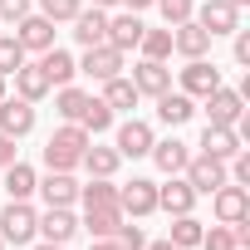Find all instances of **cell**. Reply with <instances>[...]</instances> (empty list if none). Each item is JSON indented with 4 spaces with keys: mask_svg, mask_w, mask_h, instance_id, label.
I'll use <instances>...</instances> for the list:
<instances>
[{
    "mask_svg": "<svg viewBox=\"0 0 250 250\" xmlns=\"http://www.w3.org/2000/svg\"><path fill=\"white\" fill-rule=\"evenodd\" d=\"M88 143H93V138L79 128V123H59V128L49 133V143H44V167H49V172H74Z\"/></svg>",
    "mask_w": 250,
    "mask_h": 250,
    "instance_id": "cell-1",
    "label": "cell"
},
{
    "mask_svg": "<svg viewBox=\"0 0 250 250\" xmlns=\"http://www.w3.org/2000/svg\"><path fill=\"white\" fill-rule=\"evenodd\" d=\"M40 211L30 206V201H10L5 211H0V240L5 245H35L40 240Z\"/></svg>",
    "mask_w": 250,
    "mask_h": 250,
    "instance_id": "cell-2",
    "label": "cell"
},
{
    "mask_svg": "<svg viewBox=\"0 0 250 250\" xmlns=\"http://www.w3.org/2000/svg\"><path fill=\"white\" fill-rule=\"evenodd\" d=\"M201 108H206V123H216V128H240L245 123V93L240 88H211L206 98H201Z\"/></svg>",
    "mask_w": 250,
    "mask_h": 250,
    "instance_id": "cell-3",
    "label": "cell"
},
{
    "mask_svg": "<svg viewBox=\"0 0 250 250\" xmlns=\"http://www.w3.org/2000/svg\"><path fill=\"white\" fill-rule=\"evenodd\" d=\"M182 177L191 182V191L196 196H211L216 187H226L230 177H226V162L221 157H206V152H191L187 157V167H182Z\"/></svg>",
    "mask_w": 250,
    "mask_h": 250,
    "instance_id": "cell-4",
    "label": "cell"
},
{
    "mask_svg": "<svg viewBox=\"0 0 250 250\" xmlns=\"http://www.w3.org/2000/svg\"><path fill=\"white\" fill-rule=\"evenodd\" d=\"M118 206H123V216L147 221V216L157 211V182H152V177H133V182H123V187H118Z\"/></svg>",
    "mask_w": 250,
    "mask_h": 250,
    "instance_id": "cell-5",
    "label": "cell"
},
{
    "mask_svg": "<svg viewBox=\"0 0 250 250\" xmlns=\"http://www.w3.org/2000/svg\"><path fill=\"white\" fill-rule=\"evenodd\" d=\"M152 143H157V133H152L147 118H128V123H118V128H113V147H118V157H147Z\"/></svg>",
    "mask_w": 250,
    "mask_h": 250,
    "instance_id": "cell-6",
    "label": "cell"
},
{
    "mask_svg": "<svg viewBox=\"0 0 250 250\" xmlns=\"http://www.w3.org/2000/svg\"><path fill=\"white\" fill-rule=\"evenodd\" d=\"M191 20H196L211 40H221V35H235V30H240V10L230 5V0H201Z\"/></svg>",
    "mask_w": 250,
    "mask_h": 250,
    "instance_id": "cell-7",
    "label": "cell"
},
{
    "mask_svg": "<svg viewBox=\"0 0 250 250\" xmlns=\"http://www.w3.org/2000/svg\"><path fill=\"white\" fill-rule=\"evenodd\" d=\"M211 216H216L221 226L245 221V216H250V187H235V182L216 187V191H211Z\"/></svg>",
    "mask_w": 250,
    "mask_h": 250,
    "instance_id": "cell-8",
    "label": "cell"
},
{
    "mask_svg": "<svg viewBox=\"0 0 250 250\" xmlns=\"http://www.w3.org/2000/svg\"><path fill=\"white\" fill-rule=\"evenodd\" d=\"M177 88L187 98H206L211 88H221V69L211 59H187V69H177Z\"/></svg>",
    "mask_w": 250,
    "mask_h": 250,
    "instance_id": "cell-9",
    "label": "cell"
},
{
    "mask_svg": "<svg viewBox=\"0 0 250 250\" xmlns=\"http://www.w3.org/2000/svg\"><path fill=\"white\" fill-rule=\"evenodd\" d=\"M0 133L15 138V143L30 138V133H35V103H25L20 93H15V98L5 93V98H0Z\"/></svg>",
    "mask_w": 250,
    "mask_h": 250,
    "instance_id": "cell-10",
    "label": "cell"
},
{
    "mask_svg": "<svg viewBox=\"0 0 250 250\" xmlns=\"http://www.w3.org/2000/svg\"><path fill=\"white\" fill-rule=\"evenodd\" d=\"M123 59H128V54H118L113 44H93V49H83L79 74H88L93 83H108V79H118V74H123Z\"/></svg>",
    "mask_w": 250,
    "mask_h": 250,
    "instance_id": "cell-11",
    "label": "cell"
},
{
    "mask_svg": "<svg viewBox=\"0 0 250 250\" xmlns=\"http://www.w3.org/2000/svg\"><path fill=\"white\" fill-rule=\"evenodd\" d=\"M40 240H54V245H69L74 235H79V216H74V206H44L40 211Z\"/></svg>",
    "mask_w": 250,
    "mask_h": 250,
    "instance_id": "cell-12",
    "label": "cell"
},
{
    "mask_svg": "<svg viewBox=\"0 0 250 250\" xmlns=\"http://www.w3.org/2000/svg\"><path fill=\"white\" fill-rule=\"evenodd\" d=\"M69 25H74V44H79V49L108 44V10H98V5L88 10V5H83V10H79V15L69 20Z\"/></svg>",
    "mask_w": 250,
    "mask_h": 250,
    "instance_id": "cell-13",
    "label": "cell"
},
{
    "mask_svg": "<svg viewBox=\"0 0 250 250\" xmlns=\"http://www.w3.org/2000/svg\"><path fill=\"white\" fill-rule=\"evenodd\" d=\"M15 40L25 44V54H44V49H54V20H44L40 10H30L15 25Z\"/></svg>",
    "mask_w": 250,
    "mask_h": 250,
    "instance_id": "cell-14",
    "label": "cell"
},
{
    "mask_svg": "<svg viewBox=\"0 0 250 250\" xmlns=\"http://www.w3.org/2000/svg\"><path fill=\"white\" fill-rule=\"evenodd\" d=\"M128 79H133V88H138L143 98H157V93H167V88H172V69H167L162 59H138Z\"/></svg>",
    "mask_w": 250,
    "mask_h": 250,
    "instance_id": "cell-15",
    "label": "cell"
},
{
    "mask_svg": "<svg viewBox=\"0 0 250 250\" xmlns=\"http://www.w3.org/2000/svg\"><path fill=\"white\" fill-rule=\"evenodd\" d=\"M157 211H167V216H187V211H196V191H191V182H187V177H167V182H157Z\"/></svg>",
    "mask_w": 250,
    "mask_h": 250,
    "instance_id": "cell-16",
    "label": "cell"
},
{
    "mask_svg": "<svg viewBox=\"0 0 250 250\" xmlns=\"http://www.w3.org/2000/svg\"><path fill=\"white\" fill-rule=\"evenodd\" d=\"M240 147H245V138H240L235 128H216V123H206V128H201V143H196V152L221 157V162H230Z\"/></svg>",
    "mask_w": 250,
    "mask_h": 250,
    "instance_id": "cell-17",
    "label": "cell"
},
{
    "mask_svg": "<svg viewBox=\"0 0 250 250\" xmlns=\"http://www.w3.org/2000/svg\"><path fill=\"white\" fill-rule=\"evenodd\" d=\"M172 54H182V59H206V54H211V35H206L196 20H182V25H172Z\"/></svg>",
    "mask_w": 250,
    "mask_h": 250,
    "instance_id": "cell-18",
    "label": "cell"
},
{
    "mask_svg": "<svg viewBox=\"0 0 250 250\" xmlns=\"http://www.w3.org/2000/svg\"><path fill=\"white\" fill-rule=\"evenodd\" d=\"M35 196H44V206H74L79 201V177L74 172H49L35 182Z\"/></svg>",
    "mask_w": 250,
    "mask_h": 250,
    "instance_id": "cell-19",
    "label": "cell"
},
{
    "mask_svg": "<svg viewBox=\"0 0 250 250\" xmlns=\"http://www.w3.org/2000/svg\"><path fill=\"white\" fill-rule=\"evenodd\" d=\"M143 15H133V10H123V15H108V44L118 49V54H133L138 49V40H143Z\"/></svg>",
    "mask_w": 250,
    "mask_h": 250,
    "instance_id": "cell-20",
    "label": "cell"
},
{
    "mask_svg": "<svg viewBox=\"0 0 250 250\" xmlns=\"http://www.w3.org/2000/svg\"><path fill=\"white\" fill-rule=\"evenodd\" d=\"M10 79H15V93H20L25 103H44V98L54 93V83L44 79V69H40V59H35V64L25 59V64H20V69L10 74Z\"/></svg>",
    "mask_w": 250,
    "mask_h": 250,
    "instance_id": "cell-21",
    "label": "cell"
},
{
    "mask_svg": "<svg viewBox=\"0 0 250 250\" xmlns=\"http://www.w3.org/2000/svg\"><path fill=\"white\" fill-rule=\"evenodd\" d=\"M147 157H152V167H157L162 177H182V167H187V157H191V147H187L182 138H157Z\"/></svg>",
    "mask_w": 250,
    "mask_h": 250,
    "instance_id": "cell-22",
    "label": "cell"
},
{
    "mask_svg": "<svg viewBox=\"0 0 250 250\" xmlns=\"http://www.w3.org/2000/svg\"><path fill=\"white\" fill-rule=\"evenodd\" d=\"M196 118V98H187L182 88H167L157 93V123H167V128H182V123Z\"/></svg>",
    "mask_w": 250,
    "mask_h": 250,
    "instance_id": "cell-23",
    "label": "cell"
},
{
    "mask_svg": "<svg viewBox=\"0 0 250 250\" xmlns=\"http://www.w3.org/2000/svg\"><path fill=\"white\" fill-rule=\"evenodd\" d=\"M0 182H5V196L10 201H30L35 196V182H40V172L30 167V162H10V167H0Z\"/></svg>",
    "mask_w": 250,
    "mask_h": 250,
    "instance_id": "cell-24",
    "label": "cell"
},
{
    "mask_svg": "<svg viewBox=\"0 0 250 250\" xmlns=\"http://www.w3.org/2000/svg\"><path fill=\"white\" fill-rule=\"evenodd\" d=\"M128 221L123 216V206H83V221H79V230H88L93 240H103V235H118V226Z\"/></svg>",
    "mask_w": 250,
    "mask_h": 250,
    "instance_id": "cell-25",
    "label": "cell"
},
{
    "mask_svg": "<svg viewBox=\"0 0 250 250\" xmlns=\"http://www.w3.org/2000/svg\"><path fill=\"white\" fill-rule=\"evenodd\" d=\"M40 69H44V79L59 88V83H74V74H79V59H74L69 49H59V44H54V49H44V54H40Z\"/></svg>",
    "mask_w": 250,
    "mask_h": 250,
    "instance_id": "cell-26",
    "label": "cell"
},
{
    "mask_svg": "<svg viewBox=\"0 0 250 250\" xmlns=\"http://www.w3.org/2000/svg\"><path fill=\"white\" fill-rule=\"evenodd\" d=\"M98 98H103V103H108V108H113V113H133V108H138V103H143V93H138V88H133V79H128V74H118V79H108V83H103V93H98Z\"/></svg>",
    "mask_w": 250,
    "mask_h": 250,
    "instance_id": "cell-27",
    "label": "cell"
},
{
    "mask_svg": "<svg viewBox=\"0 0 250 250\" xmlns=\"http://www.w3.org/2000/svg\"><path fill=\"white\" fill-rule=\"evenodd\" d=\"M79 167H83L88 177H118L123 157H118V147H98V143H88L83 157H79Z\"/></svg>",
    "mask_w": 250,
    "mask_h": 250,
    "instance_id": "cell-28",
    "label": "cell"
},
{
    "mask_svg": "<svg viewBox=\"0 0 250 250\" xmlns=\"http://www.w3.org/2000/svg\"><path fill=\"white\" fill-rule=\"evenodd\" d=\"M113 118H118V113H113L103 98H93V93H88V103H83V113H79V128H83L88 138H98V133H108V128H113Z\"/></svg>",
    "mask_w": 250,
    "mask_h": 250,
    "instance_id": "cell-29",
    "label": "cell"
},
{
    "mask_svg": "<svg viewBox=\"0 0 250 250\" xmlns=\"http://www.w3.org/2000/svg\"><path fill=\"white\" fill-rule=\"evenodd\" d=\"M201 221H196V211H187V216H172V230H167V240L177 245V250H196L201 245Z\"/></svg>",
    "mask_w": 250,
    "mask_h": 250,
    "instance_id": "cell-30",
    "label": "cell"
},
{
    "mask_svg": "<svg viewBox=\"0 0 250 250\" xmlns=\"http://www.w3.org/2000/svg\"><path fill=\"white\" fill-rule=\"evenodd\" d=\"M83 103H88V93H83L79 83H59V88H54V113H59L64 123H79Z\"/></svg>",
    "mask_w": 250,
    "mask_h": 250,
    "instance_id": "cell-31",
    "label": "cell"
},
{
    "mask_svg": "<svg viewBox=\"0 0 250 250\" xmlns=\"http://www.w3.org/2000/svg\"><path fill=\"white\" fill-rule=\"evenodd\" d=\"M83 206H118V182L113 177H88V187H79Z\"/></svg>",
    "mask_w": 250,
    "mask_h": 250,
    "instance_id": "cell-32",
    "label": "cell"
},
{
    "mask_svg": "<svg viewBox=\"0 0 250 250\" xmlns=\"http://www.w3.org/2000/svg\"><path fill=\"white\" fill-rule=\"evenodd\" d=\"M138 49H143V59H172V30H143V40H138Z\"/></svg>",
    "mask_w": 250,
    "mask_h": 250,
    "instance_id": "cell-33",
    "label": "cell"
},
{
    "mask_svg": "<svg viewBox=\"0 0 250 250\" xmlns=\"http://www.w3.org/2000/svg\"><path fill=\"white\" fill-rule=\"evenodd\" d=\"M25 59H30V54H25V44H20L15 35H0V74L10 79V74H15Z\"/></svg>",
    "mask_w": 250,
    "mask_h": 250,
    "instance_id": "cell-34",
    "label": "cell"
},
{
    "mask_svg": "<svg viewBox=\"0 0 250 250\" xmlns=\"http://www.w3.org/2000/svg\"><path fill=\"white\" fill-rule=\"evenodd\" d=\"M79 10H83V0H40V15L54 20V25H69Z\"/></svg>",
    "mask_w": 250,
    "mask_h": 250,
    "instance_id": "cell-35",
    "label": "cell"
},
{
    "mask_svg": "<svg viewBox=\"0 0 250 250\" xmlns=\"http://www.w3.org/2000/svg\"><path fill=\"white\" fill-rule=\"evenodd\" d=\"M196 250H240V245H235V230L216 221L211 230H201V245H196Z\"/></svg>",
    "mask_w": 250,
    "mask_h": 250,
    "instance_id": "cell-36",
    "label": "cell"
},
{
    "mask_svg": "<svg viewBox=\"0 0 250 250\" xmlns=\"http://www.w3.org/2000/svg\"><path fill=\"white\" fill-rule=\"evenodd\" d=\"M152 5L162 10V20H167V30L172 25H182V20H191L196 15V0H152Z\"/></svg>",
    "mask_w": 250,
    "mask_h": 250,
    "instance_id": "cell-37",
    "label": "cell"
},
{
    "mask_svg": "<svg viewBox=\"0 0 250 250\" xmlns=\"http://www.w3.org/2000/svg\"><path fill=\"white\" fill-rule=\"evenodd\" d=\"M113 240H118L123 250H143V245H147V235H143V226H138L133 216L123 221V226H118V235H113Z\"/></svg>",
    "mask_w": 250,
    "mask_h": 250,
    "instance_id": "cell-38",
    "label": "cell"
},
{
    "mask_svg": "<svg viewBox=\"0 0 250 250\" xmlns=\"http://www.w3.org/2000/svg\"><path fill=\"white\" fill-rule=\"evenodd\" d=\"M30 10H35V0H0V20L5 25H20Z\"/></svg>",
    "mask_w": 250,
    "mask_h": 250,
    "instance_id": "cell-39",
    "label": "cell"
},
{
    "mask_svg": "<svg viewBox=\"0 0 250 250\" xmlns=\"http://www.w3.org/2000/svg\"><path fill=\"white\" fill-rule=\"evenodd\" d=\"M230 40H235V44H230V49H235V64H250V30H235Z\"/></svg>",
    "mask_w": 250,
    "mask_h": 250,
    "instance_id": "cell-40",
    "label": "cell"
},
{
    "mask_svg": "<svg viewBox=\"0 0 250 250\" xmlns=\"http://www.w3.org/2000/svg\"><path fill=\"white\" fill-rule=\"evenodd\" d=\"M20 157V147H15V138H5V133H0V167H10Z\"/></svg>",
    "mask_w": 250,
    "mask_h": 250,
    "instance_id": "cell-41",
    "label": "cell"
},
{
    "mask_svg": "<svg viewBox=\"0 0 250 250\" xmlns=\"http://www.w3.org/2000/svg\"><path fill=\"white\" fill-rule=\"evenodd\" d=\"M88 250H123V245H118V240H113V235H103V240H93V245H88Z\"/></svg>",
    "mask_w": 250,
    "mask_h": 250,
    "instance_id": "cell-42",
    "label": "cell"
},
{
    "mask_svg": "<svg viewBox=\"0 0 250 250\" xmlns=\"http://www.w3.org/2000/svg\"><path fill=\"white\" fill-rule=\"evenodd\" d=\"M143 250H177V245H172V240H167V235H162V240H147V245H143Z\"/></svg>",
    "mask_w": 250,
    "mask_h": 250,
    "instance_id": "cell-43",
    "label": "cell"
},
{
    "mask_svg": "<svg viewBox=\"0 0 250 250\" xmlns=\"http://www.w3.org/2000/svg\"><path fill=\"white\" fill-rule=\"evenodd\" d=\"M123 5H128V10H133V15H143V10H147V5H152V0H123Z\"/></svg>",
    "mask_w": 250,
    "mask_h": 250,
    "instance_id": "cell-44",
    "label": "cell"
},
{
    "mask_svg": "<svg viewBox=\"0 0 250 250\" xmlns=\"http://www.w3.org/2000/svg\"><path fill=\"white\" fill-rule=\"evenodd\" d=\"M30 250H64V245H54V240H35Z\"/></svg>",
    "mask_w": 250,
    "mask_h": 250,
    "instance_id": "cell-45",
    "label": "cell"
},
{
    "mask_svg": "<svg viewBox=\"0 0 250 250\" xmlns=\"http://www.w3.org/2000/svg\"><path fill=\"white\" fill-rule=\"evenodd\" d=\"M93 5H98V10H113V5H123V0H93Z\"/></svg>",
    "mask_w": 250,
    "mask_h": 250,
    "instance_id": "cell-46",
    "label": "cell"
},
{
    "mask_svg": "<svg viewBox=\"0 0 250 250\" xmlns=\"http://www.w3.org/2000/svg\"><path fill=\"white\" fill-rule=\"evenodd\" d=\"M5 83H10V79H5V74H0V98H5Z\"/></svg>",
    "mask_w": 250,
    "mask_h": 250,
    "instance_id": "cell-47",
    "label": "cell"
},
{
    "mask_svg": "<svg viewBox=\"0 0 250 250\" xmlns=\"http://www.w3.org/2000/svg\"><path fill=\"white\" fill-rule=\"evenodd\" d=\"M230 5H235V10H245V5H250V0H230Z\"/></svg>",
    "mask_w": 250,
    "mask_h": 250,
    "instance_id": "cell-48",
    "label": "cell"
},
{
    "mask_svg": "<svg viewBox=\"0 0 250 250\" xmlns=\"http://www.w3.org/2000/svg\"><path fill=\"white\" fill-rule=\"evenodd\" d=\"M0 250H5V240H0Z\"/></svg>",
    "mask_w": 250,
    "mask_h": 250,
    "instance_id": "cell-49",
    "label": "cell"
}]
</instances>
